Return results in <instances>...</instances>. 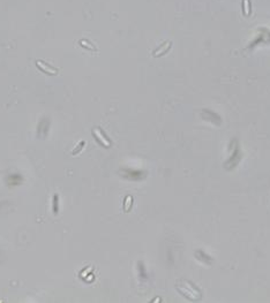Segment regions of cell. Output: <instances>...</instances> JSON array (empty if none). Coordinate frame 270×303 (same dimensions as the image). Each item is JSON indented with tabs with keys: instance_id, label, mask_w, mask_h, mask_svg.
Masks as SVG:
<instances>
[{
	"instance_id": "1",
	"label": "cell",
	"mask_w": 270,
	"mask_h": 303,
	"mask_svg": "<svg viewBox=\"0 0 270 303\" xmlns=\"http://www.w3.org/2000/svg\"><path fill=\"white\" fill-rule=\"evenodd\" d=\"M94 133H95V135H96L97 137L99 138V141H101L102 143L105 145V146H110V142H107L105 137H103V136H102V134L99 133V131H98V129H95V131H94Z\"/></svg>"
}]
</instances>
